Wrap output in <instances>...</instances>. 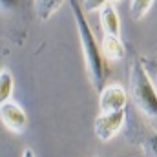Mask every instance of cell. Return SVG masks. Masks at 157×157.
I'll use <instances>...</instances> for the list:
<instances>
[{
    "mask_svg": "<svg viewBox=\"0 0 157 157\" xmlns=\"http://www.w3.org/2000/svg\"><path fill=\"white\" fill-rule=\"evenodd\" d=\"M106 4H110V0H84L82 7L86 13H93V11H101Z\"/></svg>",
    "mask_w": 157,
    "mask_h": 157,
    "instance_id": "12",
    "label": "cell"
},
{
    "mask_svg": "<svg viewBox=\"0 0 157 157\" xmlns=\"http://www.w3.org/2000/svg\"><path fill=\"white\" fill-rule=\"evenodd\" d=\"M101 49H102V55L106 60H122L126 57V49H124V44L121 37H113V35H104L102 42H101Z\"/></svg>",
    "mask_w": 157,
    "mask_h": 157,
    "instance_id": "7",
    "label": "cell"
},
{
    "mask_svg": "<svg viewBox=\"0 0 157 157\" xmlns=\"http://www.w3.org/2000/svg\"><path fill=\"white\" fill-rule=\"evenodd\" d=\"M73 18H75V26L78 31V40H80V48H82V55H84V64H86V73L90 77V82L95 90L102 91L104 82L108 77V64L106 59L102 55L101 44L97 42L95 33L91 31L88 18H86V11L82 7V4L78 0H68Z\"/></svg>",
    "mask_w": 157,
    "mask_h": 157,
    "instance_id": "1",
    "label": "cell"
},
{
    "mask_svg": "<svg viewBox=\"0 0 157 157\" xmlns=\"http://www.w3.org/2000/svg\"><path fill=\"white\" fill-rule=\"evenodd\" d=\"M124 119H126V110L101 113L95 119V124H93L95 137L101 139L102 143H108L121 132V128L124 126Z\"/></svg>",
    "mask_w": 157,
    "mask_h": 157,
    "instance_id": "3",
    "label": "cell"
},
{
    "mask_svg": "<svg viewBox=\"0 0 157 157\" xmlns=\"http://www.w3.org/2000/svg\"><path fill=\"white\" fill-rule=\"evenodd\" d=\"M110 2H112V4H117V2H121V0H110Z\"/></svg>",
    "mask_w": 157,
    "mask_h": 157,
    "instance_id": "15",
    "label": "cell"
},
{
    "mask_svg": "<svg viewBox=\"0 0 157 157\" xmlns=\"http://www.w3.org/2000/svg\"><path fill=\"white\" fill-rule=\"evenodd\" d=\"M152 6H154V0H132V4H130V13H132V17H133L135 20H139V18H143V17L150 11Z\"/></svg>",
    "mask_w": 157,
    "mask_h": 157,
    "instance_id": "10",
    "label": "cell"
},
{
    "mask_svg": "<svg viewBox=\"0 0 157 157\" xmlns=\"http://www.w3.org/2000/svg\"><path fill=\"white\" fill-rule=\"evenodd\" d=\"M154 84H155V90H157V77L154 78Z\"/></svg>",
    "mask_w": 157,
    "mask_h": 157,
    "instance_id": "16",
    "label": "cell"
},
{
    "mask_svg": "<svg viewBox=\"0 0 157 157\" xmlns=\"http://www.w3.org/2000/svg\"><path fill=\"white\" fill-rule=\"evenodd\" d=\"M13 95V75L7 68L0 70V102L11 101Z\"/></svg>",
    "mask_w": 157,
    "mask_h": 157,
    "instance_id": "9",
    "label": "cell"
},
{
    "mask_svg": "<svg viewBox=\"0 0 157 157\" xmlns=\"http://www.w3.org/2000/svg\"><path fill=\"white\" fill-rule=\"evenodd\" d=\"M22 157H35L33 155V152H31V150H26V152H24V155Z\"/></svg>",
    "mask_w": 157,
    "mask_h": 157,
    "instance_id": "14",
    "label": "cell"
},
{
    "mask_svg": "<svg viewBox=\"0 0 157 157\" xmlns=\"http://www.w3.org/2000/svg\"><path fill=\"white\" fill-rule=\"evenodd\" d=\"M62 4L64 0H35V13L42 22H46Z\"/></svg>",
    "mask_w": 157,
    "mask_h": 157,
    "instance_id": "8",
    "label": "cell"
},
{
    "mask_svg": "<svg viewBox=\"0 0 157 157\" xmlns=\"http://www.w3.org/2000/svg\"><path fill=\"white\" fill-rule=\"evenodd\" d=\"M17 2H18V0H2V7H4V9H6V7L11 9V7L17 6Z\"/></svg>",
    "mask_w": 157,
    "mask_h": 157,
    "instance_id": "13",
    "label": "cell"
},
{
    "mask_svg": "<svg viewBox=\"0 0 157 157\" xmlns=\"http://www.w3.org/2000/svg\"><path fill=\"white\" fill-rule=\"evenodd\" d=\"M130 95L141 113L157 128V90L139 59L130 64Z\"/></svg>",
    "mask_w": 157,
    "mask_h": 157,
    "instance_id": "2",
    "label": "cell"
},
{
    "mask_svg": "<svg viewBox=\"0 0 157 157\" xmlns=\"http://www.w3.org/2000/svg\"><path fill=\"white\" fill-rule=\"evenodd\" d=\"M101 28L104 31V35H113V37H121V22H119V15L115 6L110 2L101 9Z\"/></svg>",
    "mask_w": 157,
    "mask_h": 157,
    "instance_id": "6",
    "label": "cell"
},
{
    "mask_svg": "<svg viewBox=\"0 0 157 157\" xmlns=\"http://www.w3.org/2000/svg\"><path fill=\"white\" fill-rule=\"evenodd\" d=\"M0 119H2V124L13 133H24L26 128H28V115H26L24 108L20 104L13 102V101L2 102Z\"/></svg>",
    "mask_w": 157,
    "mask_h": 157,
    "instance_id": "4",
    "label": "cell"
},
{
    "mask_svg": "<svg viewBox=\"0 0 157 157\" xmlns=\"http://www.w3.org/2000/svg\"><path fill=\"white\" fill-rule=\"evenodd\" d=\"M126 102H128V93H126V91H124V88H122V86H119V84L104 86V88H102V91L99 93V106H101V113L126 110Z\"/></svg>",
    "mask_w": 157,
    "mask_h": 157,
    "instance_id": "5",
    "label": "cell"
},
{
    "mask_svg": "<svg viewBox=\"0 0 157 157\" xmlns=\"http://www.w3.org/2000/svg\"><path fill=\"white\" fill-rule=\"evenodd\" d=\"M141 150L146 157H157V133L146 135L141 141Z\"/></svg>",
    "mask_w": 157,
    "mask_h": 157,
    "instance_id": "11",
    "label": "cell"
}]
</instances>
